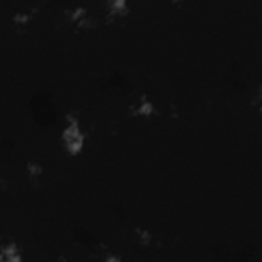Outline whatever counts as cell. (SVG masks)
<instances>
[{
  "mask_svg": "<svg viewBox=\"0 0 262 262\" xmlns=\"http://www.w3.org/2000/svg\"><path fill=\"white\" fill-rule=\"evenodd\" d=\"M59 145L68 158H80L88 147V133L82 127V117L78 111L66 113V123L59 129Z\"/></svg>",
  "mask_w": 262,
  "mask_h": 262,
  "instance_id": "obj_1",
  "label": "cell"
},
{
  "mask_svg": "<svg viewBox=\"0 0 262 262\" xmlns=\"http://www.w3.org/2000/svg\"><path fill=\"white\" fill-rule=\"evenodd\" d=\"M127 115L131 119H154L158 115V104L149 94L141 92V94L133 96V100L129 102Z\"/></svg>",
  "mask_w": 262,
  "mask_h": 262,
  "instance_id": "obj_2",
  "label": "cell"
},
{
  "mask_svg": "<svg viewBox=\"0 0 262 262\" xmlns=\"http://www.w3.org/2000/svg\"><path fill=\"white\" fill-rule=\"evenodd\" d=\"M131 235H133V244H135L139 250H149V248H154V244H156V233H154L151 229L143 227V225L133 227V229H131Z\"/></svg>",
  "mask_w": 262,
  "mask_h": 262,
  "instance_id": "obj_3",
  "label": "cell"
},
{
  "mask_svg": "<svg viewBox=\"0 0 262 262\" xmlns=\"http://www.w3.org/2000/svg\"><path fill=\"white\" fill-rule=\"evenodd\" d=\"M0 262H25L23 258V246L14 239H8L0 248Z\"/></svg>",
  "mask_w": 262,
  "mask_h": 262,
  "instance_id": "obj_4",
  "label": "cell"
},
{
  "mask_svg": "<svg viewBox=\"0 0 262 262\" xmlns=\"http://www.w3.org/2000/svg\"><path fill=\"white\" fill-rule=\"evenodd\" d=\"M100 262H125V258L121 254H117V252H108V254H104L100 258Z\"/></svg>",
  "mask_w": 262,
  "mask_h": 262,
  "instance_id": "obj_5",
  "label": "cell"
}]
</instances>
